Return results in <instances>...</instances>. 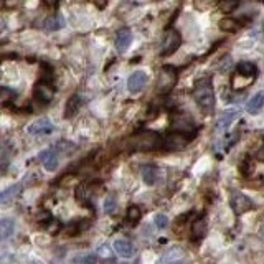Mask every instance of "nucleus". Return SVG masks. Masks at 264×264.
Returning a JSON list of instances; mask_svg holds the SVG:
<instances>
[{"mask_svg": "<svg viewBox=\"0 0 264 264\" xmlns=\"http://www.w3.org/2000/svg\"><path fill=\"white\" fill-rule=\"evenodd\" d=\"M127 147L130 150H157L163 147V137H160L157 132L144 130L129 139Z\"/></svg>", "mask_w": 264, "mask_h": 264, "instance_id": "obj_1", "label": "nucleus"}, {"mask_svg": "<svg viewBox=\"0 0 264 264\" xmlns=\"http://www.w3.org/2000/svg\"><path fill=\"white\" fill-rule=\"evenodd\" d=\"M193 97L196 104L205 112L213 111L215 108V92H213V83H211L210 78H202L195 83L193 88Z\"/></svg>", "mask_w": 264, "mask_h": 264, "instance_id": "obj_2", "label": "nucleus"}, {"mask_svg": "<svg viewBox=\"0 0 264 264\" xmlns=\"http://www.w3.org/2000/svg\"><path fill=\"white\" fill-rule=\"evenodd\" d=\"M257 76V68L256 64L253 63H240L238 64V68L235 71L233 78H231V88L236 89V91H243L246 89L248 86H251L254 83V79Z\"/></svg>", "mask_w": 264, "mask_h": 264, "instance_id": "obj_3", "label": "nucleus"}, {"mask_svg": "<svg viewBox=\"0 0 264 264\" xmlns=\"http://www.w3.org/2000/svg\"><path fill=\"white\" fill-rule=\"evenodd\" d=\"M172 129L175 132H180V134L195 136L196 125L193 122V119H191L188 114H185V112H177V114H174V117H172Z\"/></svg>", "mask_w": 264, "mask_h": 264, "instance_id": "obj_4", "label": "nucleus"}, {"mask_svg": "<svg viewBox=\"0 0 264 264\" xmlns=\"http://www.w3.org/2000/svg\"><path fill=\"white\" fill-rule=\"evenodd\" d=\"M177 83V71L170 66H165V68L160 70L158 73V79H157V89L162 94H167L169 91H172V88Z\"/></svg>", "mask_w": 264, "mask_h": 264, "instance_id": "obj_5", "label": "nucleus"}, {"mask_svg": "<svg viewBox=\"0 0 264 264\" xmlns=\"http://www.w3.org/2000/svg\"><path fill=\"white\" fill-rule=\"evenodd\" d=\"M229 203L236 215H243V213H246V211H249L251 208H254V203L251 202V198L244 195L243 191H236V190L231 191Z\"/></svg>", "mask_w": 264, "mask_h": 264, "instance_id": "obj_6", "label": "nucleus"}, {"mask_svg": "<svg viewBox=\"0 0 264 264\" xmlns=\"http://www.w3.org/2000/svg\"><path fill=\"white\" fill-rule=\"evenodd\" d=\"M193 139V136L180 134V132H172L163 137V147L165 150H182L188 145V142Z\"/></svg>", "mask_w": 264, "mask_h": 264, "instance_id": "obj_7", "label": "nucleus"}, {"mask_svg": "<svg viewBox=\"0 0 264 264\" xmlns=\"http://www.w3.org/2000/svg\"><path fill=\"white\" fill-rule=\"evenodd\" d=\"M182 43V35L178 33L175 28L169 30L165 33V38H163V43H162V55L167 56V55H172V53H175L178 50V46Z\"/></svg>", "mask_w": 264, "mask_h": 264, "instance_id": "obj_8", "label": "nucleus"}, {"mask_svg": "<svg viewBox=\"0 0 264 264\" xmlns=\"http://www.w3.org/2000/svg\"><path fill=\"white\" fill-rule=\"evenodd\" d=\"M53 130H55V125H53L48 119H38V121L30 124L28 129H26V132H28L30 136H48Z\"/></svg>", "mask_w": 264, "mask_h": 264, "instance_id": "obj_9", "label": "nucleus"}, {"mask_svg": "<svg viewBox=\"0 0 264 264\" xmlns=\"http://www.w3.org/2000/svg\"><path fill=\"white\" fill-rule=\"evenodd\" d=\"M145 84H147V75H145L144 71H136L132 73L127 79V89L132 92V94H137V92H141Z\"/></svg>", "mask_w": 264, "mask_h": 264, "instance_id": "obj_10", "label": "nucleus"}, {"mask_svg": "<svg viewBox=\"0 0 264 264\" xmlns=\"http://www.w3.org/2000/svg\"><path fill=\"white\" fill-rule=\"evenodd\" d=\"M38 158L42 160L43 163V167L45 170H48V172H55L58 169V165H59V157H58V152L56 150H43L42 154L38 155Z\"/></svg>", "mask_w": 264, "mask_h": 264, "instance_id": "obj_11", "label": "nucleus"}, {"mask_svg": "<svg viewBox=\"0 0 264 264\" xmlns=\"http://www.w3.org/2000/svg\"><path fill=\"white\" fill-rule=\"evenodd\" d=\"M132 43V33L127 28H121L116 33V48L119 53H124Z\"/></svg>", "mask_w": 264, "mask_h": 264, "instance_id": "obj_12", "label": "nucleus"}, {"mask_svg": "<svg viewBox=\"0 0 264 264\" xmlns=\"http://www.w3.org/2000/svg\"><path fill=\"white\" fill-rule=\"evenodd\" d=\"M53 94H55V91H53L51 86L46 83H40L35 88V96L42 104H48L53 99Z\"/></svg>", "mask_w": 264, "mask_h": 264, "instance_id": "obj_13", "label": "nucleus"}, {"mask_svg": "<svg viewBox=\"0 0 264 264\" xmlns=\"http://www.w3.org/2000/svg\"><path fill=\"white\" fill-rule=\"evenodd\" d=\"M114 249L121 257H132L136 253L134 244H132L130 241H127V240H116L114 241Z\"/></svg>", "mask_w": 264, "mask_h": 264, "instance_id": "obj_14", "label": "nucleus"}, {"mask_svg": "<svg viewBox=\"0 0 264 264\" xmlns=\"http://www.w3.org/2000/svg\"><path fill=\"white\" fill-rule=\"evenodd\" d=\"M264 108V91H257L254 96H251V99L246 104V111L249 114H257Z\"/></svg>", "mask_w": 264, "mask_h": 264, "instance_id": "obj_15", "label": "nucleus"}, {"mask_svg": "<svg viewBox=\"0 0 264 264\" xmlns=\"http://www.w3.org/2000/svg\"><path fill=\"white\" fill-rule=\"evenodd\" d=\"M183 257H185V251L182 248H172L170 251H167V253L163 254L160 264H177V262H180Z\"/></svg>", "mask_w": 264, "mask_h": 264, "instance_id": "obj_16", "label": "nucleus"}, {"mask_svg": "<svg viewBox=\"0 0 264 264\" xmlns=\"http://www.w3.org/2000/svg\"><path fill=\"white\" fill-rule=\"evenodd\" d=\"M205 235H207V221H205V218H198L191 224V238L195 241H200Z\"/></svg>", "mask_w": 264, "mask_h": 264, "instance_id": "obj_17", "label": "nucleus"}, {"mask_svg": "<svg viewBox=\"0 0 264 264\" xmlns=\"http://www.w3.org/2000/svg\"><path fill=\"white\" fill-rule=\"evenodd\" d=\"M79 108H81V97H79L78 94L71 96L70 101L66 103V108H64V117H73L76 114V112L79 111Z\"/></svg>", "mask_w": 264, "mask_h": 264, "instance_id": "obj_18", "label": "nucleus"}, {"mask_svg": "<svg viewBox=\"0 0 264 264\" xmlns=\"http://www.w3.org/2000/svg\"><path fill=\"white\" fill-rule=\"evenodd\" d=\"M141 216H142L141 208L132 205V207L127 208V213H125V224H127V226H136L139 220H141Z\"/></svg>", "mask_w": 264, "mask_h": 264, "instance_id": "obj_19", "label": "nucleus"}, {"mask_svg": "<svg viewBox=\"0 0 264 264\" xmlns=\"http://www.w3.org/2000/svg\"><path fill=\"white\" fill-rule=\"evenodd\" d=\"M157 177H158V170L154 165H145L142 169V180L145 185H154L157 182Z\"/></svg>", "mask_w": 264, "mask_h": 264, "instance_id": "obj_20", "label": "nucleus"}, {"mask_svg": "<svg viewBox=\"0 0 264 264\" xmlns=\"http://www.w3.org/2000/svg\"><path fill=\"white\" fill-rule=\"evenodd\" d=\"M218 26L223 30V31H229V33H233V31H238L240 30V26L241 23L238 22L236 18H231V17H224L220 20V23H218Z\"/></svg>", "mask_w": 264, "mask_h": 264, "instance_id": "obj_21", "label": "nucleus"}, {"mask_svg": "<svg viewBox=\"0 0 264 264\" xmlns=\"http://www.w3.org/2000/svg\"><path fill=\"white\" fill-rule=\"evenodd\" d=\"M13 231H15V221L10 220V218H4L0 221V236H2V240L10 238L13 235Z\"/></svg>", "mask_w": 264, "mask_h": 264, "instance_id": "obj_22", "label": "nucleus"}, {"mask_svg": "<svg viewBox=\"0 0 264 264\" xmlns=\"http://www.w3.org/2000/svg\"><path fill=\"white\" fill-rule=\"evenodd\" d=\"M238 116V112L236 111H226V112H223L221 117H220V121H218V129L223 130V129H226L228 125L233 122V119Z\"/></svg>", "mask_w": 264, "mask_h": 264, "instance_id": "obj_23", "label": "nucleus"}, {"mask_svg": "<svg viewBox=\"0 0 264 264\" xmlns=\"http://www.w3.org/2000/svg\"><path fill=\"white\" fill-rule=\"evenodd\" d=\"M63 26V18L61 17H50V18H46L45 20V28L48 30V31H55V30H59Z\"/></svg>", "mask_w": 264, "mask_h": 264, "instance_id": "obj_24", "label": "nucleus"}, {"mask_svg": "<svg viewBox=\"0 0 264 264\" xmlns=\"http://www.w3.org/2000/svg\"><path fill=\"white\" fill-rule=\"evenodd\" d=\"M240 4L241 0H220V10L223 13H231L235 9H238Z\"/></svg>", "mask_w": 264, "mask_h": 264, "instance_id": "obj_25", "label": "nucleus"}, {"mask_svg": "<svg viewBox=\"0 0 264 264\" xmlns=\"http://www.w3.org/2000/svg\"><path fill=\"white\" fill-rule=\"evenodd\" d=\"M18 193V185H13V187H9V188H5L4 191H2V205H7L10 202V198H13Z\"/></svg>", "mask_w": 264, "mask_h": 264, "instance_id": "obj_26", "label": "nucleus"}, {"mask_svg": "<svg viewBox=\"0 0 264 264\" xmlns=\"http://www.w3.org/2000/svg\"><path fill=\"white\" fill-rule=\"evenodd\" d=\"M116 207H117V203L114 200V196H109V198H106V202H104V211L106 213H114L116 211Z\"/></svg>", "mask_w": 264, "mask_h": 264, "instance_id": "obj_27", "label": "nucleus"}, {"mask_svg": "<svg viewBox=\"0 0 264 264\" xmlns=\"http://www.w3.org/2000/svg\"><path fill=\"white\" fill-rule=\"evenodd\" d=\"M155 224H157L158 229H165L167 228V224H169V218L165 215H162V213H158V215H155Z\"/></svg>", "mask_w": 264, "mask_h": 264, "instance_id": "obj_28", "label": "nucleus"}, {"mask_svg": "<svg viewBox=\"0 0 264 264\" xmlns=\"http://www.w3.org/2000/svg\"><path fill=\"white\" fill-rule=\"evenodd\" d=\"M15 91H12L9 88H2V104H7L10 99H15Z\"/></svg>", "mask_w": 264, "mask_h": 264, "instance_id": "obj_29", "label": "nucleus"}, {"mask_svg": "<svg viewBox=\"0 0 264 264\" xmlns=\"http://www.w3.org/2000/svg\"><path fill=\"white\" fill-rule=\"evenodd\" d=\"M75 262H79V264H94V262H96V257H94V256H83V257H76Z\"/></svg>", "mask_w": 264, "mask_h": 264, "instance_id": "obj_30", "label": "nucleus"}, {"mask_svg": "<svg viewBox=\"0 0 264 264\" xmlns=\"http://www.w3.org/2000/svg\"><path fill=\"white\" fill-rule=\"evenodd\" d=\"M215 2H216V0H196V7L200 5V7H203V9H205V7H208V5L215 4Z\"/></svg>", "mask_w": 264, "mask_h": 264, "instance_id": "obj_31", "label": "nucleus"}, {"mask_svg": "<svg viewBox=\"0 0 264 264\" xmlns=\"http://www.w3.org/2000/svg\"><path fill=\"white\" fill-rule=\"evenodd\" d=\"M109 253H111L109 246H101V248H99V254H101V256H109Z\"/></svg>", "mask_w": 264, "mask_h": 264, "instance_id": "obj_32", "label": "nucleus"}, {"mask_svg": "<svg viewBox=\"0 0 264 264\" xmlns=\"http://www.w3.org/2000/svg\"><path fill=\"white\" fill-rule=\"evenodd\" d=\"M58 2H59V0H45L46 7H50V9H55V7L58 5Z\"/></svg>", "mask_w": 264, "mask_h": 264, "instance_id": "obj_33", "label": "nucleus"}, {"mask_svg": "<svg viewBox=\"0 0 264 264\" xmlns=\"http://www.w3.org/2000/svg\"><path fill=\"white\" fill-rule=\"evenodd\" d=\"M92 2H94L99 9H104V7L108 5V0H92Z\"/></svg>", "mask_w": 264, "mask_h": 264, "instance_id": "obj_34", "label": "nucleus"}, {"mask_svg": "<svg viewBox=\"0 0 264 264\" xmlns=\"http://www.w3.org/2000/svg\"><path fill=\"white\" fill-rule=\"evenodd\" d=\"M104 264H116V261H114V259H108Z\"/></svg>", "mask_w": 264, "mask_h": 264, "instance_id": "obj_35", "label": "nucleus"}]
</instances>
